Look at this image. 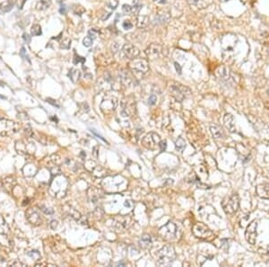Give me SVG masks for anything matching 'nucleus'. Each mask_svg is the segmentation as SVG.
Masks as SVG:
<instances>
[{"label": "nucleus", "mask_w": 269, "mask_h": 267, "mask_svg": "<svg viewBox=\"0 0 269 267\" xmlns=\"http://www.w3.org/2000/svg\"><path fill=\"white\" fill-rule=\"evenodd\" d=\"M175 259V251L172 247L165 246L158 253L157 265L161 266H168Z\"/></svg>", "instance_id": "nucleus-1"}, {"label": "nucleus", "mask_w": 269, "mask_h": 267, "mask_svg": "<svg viewBox=\"0 0 269 267\" xmlns=\"http://www.w3.org/2000/svg\"><path fill=\"white\" fill-rule=\"evenodd\" d=\"M222 207L223 210L228 214H234L237 212L240 207V199L237 194H232L230 196L224 197L222 202Z\"/></svg>", "instance_id": "nucleus-2"}, {"label": "nucleus", "mask_w": 269, "mask_h": 267, "mask_svg": "<svg viewBox=\"0 0 269 267\" xmlns=\"http://www.w3.org/2000/svg\"><path fill=\"white\" fill-rule=\"evenodd\" d=\"M20 130V124L14 121L7 119H0V135L3 137H10Z\"/></svg>", "instance_id": "nucleus-3"}, {"label": "nucleus", "mask_w": 269, "mask_h": 267, "mask_svg": "<svg viewBox=\"0 0 269 267\" xmlns=\"http://www.w3.org/2000/svg\"><path fill=\"white\" fill-rule=\"evenodd\" d=\"M237 43H238V38L236 35L231 34V33L223 35L221 40V45L223 51V54L227 53L229 55L233 53Z\"/></svg>", "instance_id": "nucleus-4"}, {"label": "nucleus", "mask_w": 269, "mask_h": 267, "mask_svg": "<svg viewBox=\"0 0 269 267\" xmlns=\"http://www.w3.org/2000/svg\"><path fill=\"white\" fill-rule=\"evenodd\" d=\"M129 67L136 77L143 76L149 70L148 62L144 59H136L135 58L134 60H132V61L129 64Z\"/></svg>", "instance_id": "nucleus-5"}, {"label": "nucleus", "mask_w": 269, "mask_h": 267, "mask_svg": "<svg viewBox=\"0 0 269 267\" xmlns=\"http://www.w3.org/2000/svg\"><path fill=\"white\" fill-rule=\"evenodd\" d=\"M117 105H118V99L115 96L108 95L105 98H103L101 104V110L103 112V113L109 114L115 111Z\"/></svg>", "instance_id": "nucleus-6"}, {"label": "nucleus", "mask_w": 269, "mask_h": 267, "mask_svg": "<svg viewBox=\"0 0 269 267\" xmlns=\"http://www.w3.org/2000/svg\"><path fill=\"white\" fill-rule=\"evenodd\" d=\"M193 234L198 238H202V239H206L210 237L213 236V232L212 230L204 223L198 222L196 223L193 227Z\"/></svg>", "instance_id": "nucleus-7"}, {"label": "nucleus", "mask_w": 269, "mask_h": 267, "mask_svg": "<svg viewBox=\"0 0 269 267\" xmlns=\"http://www.w3.org/2000/svg\"><path fill=\"white\" fill-rule=\"evenodd\" d=\"M257 229H258V221L255 219L252 222L249 224V226L246 228L245 231V238L248 243L250 245H255L256 244V239H257Z\"/></svg>", "instance_id": "nucleus-8"}, {"label": "nucleus", "mask_w": 269, "mask_h": 267, "mask_svg": "<svg viewBox=\"0 0 269 267\" xmlns=\"http://www.w3.org/2000/svg\"><path fill=\"white\" fill-rule=\"evenodd\" d=\"M159 233L161 237L164 239L174 238L177 234V226L173 222H169L160 228Z\"/></svg>", "instance_id": "nucleus-9"}, {"label": "nucleus", "mask_w": 269, "mask_h": 267, "mask_svg": "<svg viewBox=\"0 0 269 267\" xmlns=\"http://www.w3.org/2000/svg\"><path fill=\"white\" fill-rule=\"evenodd\" d=\"M160 142H161V138H160L159 135L156 133H153V132L148 133L142 140V144L145 147H147L149 149H152V150L155 149L159 146Z\"/></svg>", "instance_id": "nucleus-10"}, {"label": "nucleus", "mask_w": 269, "mask_h": 267, "mask_svg": "<svg viewBox=\"0 0 269 267\" xmlns=\"http://www.w3.org/2000/svg\"><path fill=\"white\" fill-rule=\"evenodd\" d=\"M163 47L157 43H152L145 51L147 57L151 60H155L163 55Z\"/></svg>", "instance_id": "nucleus-11"}, {"label": "nucleus", "mask_w": 269, "mask_h": 267, "mask_svg": "<svg viewBox=\"0 0 269 267\" xmlns=\"http://www.w3.org/2000/svg\"><path fill=\"white\" fill-rule=\"evenodd\" d=\"M122 51L125 54V56L130 60L135 59L140 53L139 50L135 46H134L133 44H129V43H127L123 46Z\"/></svg>", "instance_id": "nucleus-12"}, {"label": "nucleus", "mask_w": 269, "mask_h": 267, "mask_svg": "<svg viewBox=\"0 0 269 267\" xmlns=\"http://www.w3.org/2000/svg\"><path fill=\"white\" fill-rule=\"evenodd\" d=\"M187 89H188L187 87H184V86H182V85H181V87H180V86L172 85V86H171L170 91H171L172 96H173L176 100L181 102V101L184 99V97L186 96V92H185V90H187Z\"/></svg>", "instance_id": "nucleus-13"}, {"label": "nucleus", "mask_w": 269, "mask_h": 267, "mask_svg": "<svg viewBox=\"0 0 269 267\" xmlns=\"http://www.w3.org/2000/svg\"><path fill=\"white\" fill-rule=\"evenodd\" d=\"M215 74L219 78H221L223 81L228 82V80H230L231 78V70L226 66H219L215 70Z\"/></svg>", "instance_id": "nucleus-14"}, {"label": "nucleus", "mask_w": 269, "mask_h": 267, "mask_svg": "<svg viewBox=\"0 0 269 267\" xmlns=\"http://www.w3.org/2000/svg\"><path fill=\"white\" fill-rule=\"evenodd\" d=\"M26 217H27L28 220L33 225H39L41 221V218L40 213L36 210H34L33 208H31L26 212Z\"/></svg>", "instance_id": "nucleus-15"}, {"label": "nucleus", "mask_w": 269, "mask_h": 267, "mask_svg": "<svg viewBox=\"0 0 269 267\" xmlns=\"http://www.w3.org/2000/svg\"><path fill=\"white\" fill-rule=\"evenodd\" d=\"M122 107H123V112L125 113L126 115H130L134 112V107H135V103L134 100L130 98L124 99L122 102Z\"/></svg>", "instance_id": "nucleus-16"}, {"label": "nucleus", "mask_w": 269, "mask_h": 267, "mask_svg": "<svg viewBox=\"0 0 269 267\" xmlns=\"http://www.w3.org/2000/svg\"><path fill=\"white\" fill-rule=\"evenodd\" d=\"M257 194L262 199H269V184H261L257 186Z\"/></svg>", "instance_id": "nucleus-17"}, {"label": "nucleus", "mask_w": 269, "mask_h": 267, "mask_svg": "<svg viewBox=\"0 0 269 267\" xmlns=\"http://www.w3.org/2000/svg\"><path fill=\"white\" fill-rule=\"evenodd\" d=\"M129 217H120L116 219V228L119 229H126L131 226L132 223Z\"/></svg>", "instance_id": "nucleus-18"}, {"label": "nucleus", "mask_w": 269, "mask_h": 267, "mask_svg": "<svg viewBox=\"0 0 269 267\" xmlns=\"http://www.w3.org/2000/svg\"><path fill=\"white\" fill-rule=\"evenodd\" d=\"M223 122H224L225 127L229 130L230 132H235L236 128H235V123H234V117L231 114L226 113L224 115Z\"/></svg>", "instance_id": "nucleus-19"}, {"label": "nucleus", "mask_w": 269, "mask_h": 267, "mask_svg": "<svg viewBox=\"0 0 269 267\" xmlns=\"http://www.w3.org/2000/svg\"><path fill=\"white\" fill-rule=\"evenodd\" d=\"M187 2L193 7H196L198 9H204L211 5L213 0H187Z\"/></svg>", "instance_id": "nucleus-20"}, {"label": "nucleus", "mask_w": 269, "mask_h": 267, "mask_svg": "<svg viewBox=\"0 0 269 267\" xmlns=\"http://www.w3.org/2000/svg\"><path fill=\"white\" fill-rule=\"evenodd\" d=\"M170 18H171L170 14L166 11H162V12H160L159 14H156L153 22H154V23H157V24L158 23H161V24L162 23H166L169 22Z\"/></svg>", "instance_id": "nucleus-21"}, {"label": "nucleus", "mask_w": 269, "mask_h": 267, "mask_svg": "<svg viewBox=\"0 0 269 267\" xmlns=\"http://www.w3.org/2000/svg\"><path fill=\"white\" fill-rule=\"evenodd\" d=\"M139 246H140V247H142L144 249H150L153 246L151 236H149L147 234L143 235L139 240Z\"/></svg>", "instance_id": "nucleus-22"}, {"label": "nucleus", "mask_w": 269, "mask_h": 267, "mask_svg": "<svg viewBox=\"0 0 269 267\" xmlns=\"http://www.w3.org/2000/svg\"><path fill=\"white\" fill-rule=\"evenodd\" d=\"M210 132H211V133H212L213 137L214 138H221L224 136L222 130L218 125H211Z\"/></svg>", "instance_id": "nucleus-23"}, {"label": "nucleus", "mask_w": 269, "mask_h": 267, "mask_svg": "<svg viewBox=\"0 0 269 267\" xmlns=\"http://www.w3.org/2000/svg\"><path fill=\"white\" fill-rule=\"evenodd\" d=\"M51 5V0H39L36 5V8L40 11L46 10Z\"/></svg>", "instance_id": "nucleus-24"}, {"label": "nucleus", "mask_w": 269, "mask_h": 267, "mask_svg": "<svg viewBox=\"0 0 269 267\" xmlns=\"http://www.w3.org/2000/svg\"><path fill=\"white\" fill-rule=\"evenodd\" d=\"M70 79L73 81V82H77L79 79H80V76H81V73L78 69L76 68H71L70 71H69V74H68Z\"/></svg>", "instance_id": "nucleus-25"}, {"label": "nucleus", "mask_w": 269, "mask_h": 267, "mask_svg": "<svg viewBox=\"0 0 269 267\" xmlns=\"http://www.w3.org/2000/svg\"><path fill=\"white\" fill-rule=\"evenodd\" d=\"M149 23V17L146 15H140L137 18V26L139 28H144Z\"/></svg>", "instance_id": "nucleus-26"}, {"label": "nucleus", "mask_w": 269, "mask_h": 267, "mask_svg": "<svg viewBox=\"0 0 269 267\" xmlns=\"http://www.w3.org/2000/svg\"><path fill=\"white\" fill-rule=\"evenodd\" d=\"M175 146H176V148L178 149V151H182L186 147V142L182 138H179L175 142Z\"/></svg>", "instance_id": "nucleus-27"}, {"label": "nucleus", "mask_w": 269, "mask_h": 267, "mask_svg": "<svg viewBox=\"0 0 269 267\" xmlns=\"http://www.w3.org/2000/svg\"><path fill=\"white\" fill-rule=\"evenodd\" d=\"M31 32H32V34L33 36H40V35H41V33H42L41 27L39 24H34V25L32 27Z\"/></svg>", "instance_id": "nucleus-28"}, {"label": "nucleus", "mask_w": 269, "mask_h": 267, "mask_svg": "<svg viewBox=\"0 0 269 267\" xmlns=\"http://www.w3.org/2000/svg\"><path fill=\"white\" fill-rule=\"evenodd\" d=\"M8 230V226L6 225V222L5 219L0 216V234H5Z\"/></svg>", "instance_id": "nucleus-29"}, {"label": "nucleus", "mask_w": 269, "mask_h": 267, "mask_svg": "<svg viewBox=\"0 0 269 267\" xmlns=\"http://www.w3.org/2000/svg\"><path fill=\"white\" fill-rule=\"evenodd\" d=\"M133 6H132V13L134 14H137L142 7V4L140 3L139 0H134V3H133Z\"/></svg>", "instance_id": "nucleus-30"}, {"label": "nucleus", "mask_w": 269, "mask_h": 267, "mask_svg": "<svg viewBox=\"0 0 269 267\" xmlns=\"http://www.w3.org/2000/svg\"><path fill=\"white\" fill-rule=\"evenodd\" d=\"M70 46H71V40L69 38H65L60 43V48L63 49V50L70 49Z\"/></svg>", "instance_id": "nucleus-31"}, {"label": "nucleus", "mask_w": 269, "mask_h": 267, "mask_svg": "<svg viewBox=\"0 0 269 267\" xmlns=\"http://www.w3.org/2000/svg\"><path fill=\"white\" fill-rule=\"evenodd\" d=\"M92 41H93L92 38H91L90 36H86V37H84L83 40V46H85V47H90V46H92Z\"/></svg>", "instance_id": "nucleus-32"}, {"label": "nucleus", "mask_w": 269, "mask_h": 267, "mask_svg": "<svg viewBox=\"0 0 269 267\" xmlns=\"http://www.w3.org/2000/svg\"><path fill=\"white\" fill-rule=\"evenodd\" d=\"M122 12L126 14H128L130 13H132V6L129 5H123L122 6Z\"/></svg>", "instance_id": "nucleus-33"}, {"label": "nucleus", "mask_w": 269, "mask_h": 267, "mask_svg": "<svg viewBox=\"0 0 269 267\" xmlns=\"http://www.w3.org/2000/svg\"><path fill=\"white\" fill-rule=\"evenodd\" d=\"M118 0H110L109 1V3L107 4V5H108V7H110V9H112V10H114V9H116V7L118 6Z\"/></svg>", "instance_id": "nucleus-34"}, {"label": "nucleus", "mask_w": 269, "mask_h": 267, "mask_svg": "<svg viewBox=\"0 0 269 267\" xmlns=\"http://www.w3.org/2000/svg\"><path fill=\"white\" fill-rule=\"evenodd\" d=\"M122 26H123L124 29L128 30V29H131V28L133 27V24H132V23H131L130 21H125V22L123 23Z\"/></svg>", "instance_id": "nucleus-35"}, {"label": "nucleus", "mask_w": 269, "mask_h": 267, "mask_svg": "<svg viewBox=\"0 0 269 267\" xmlns=\"http://www.w3.org/2000/svg\"><path fill=\"white\" fill-rule=\"evenodd\" d=\"M156 101H157V97H156V95H152L149 97L148 103H149V104H151V105H153V104H156Z\"/></svg>", "instance_id": "nucleus-36"}, {"label": "nucleus", "mask_w": 269, "mask_h": 267, "mask_svg": "<svg viewBox=\"0 0 269 267\" xmlns=\"http://www.w3.org/2000/svg\"><path fill=\"white\" fill-rule=\"evenodd\" d=\"M97 33H98V32H97L96 30L92 29V30L89 31V36H90L91 38L94 39V38H96V36H97Z\"/></svg>", "instance_id": "nucleus-37"}, {"label": "nucleus", "mask_w": 269, "mask_h": 267, "mask_svg": "<svg viewBox=\"0 0 269 267\" xmlns=\"http://www.w3.org/2000/svg\"><path fill=\"white\" fill-rule=\"evenodd\" d=\"M159 146H160V147H161V150H162V151H164V150L166 149V147H167V145H166V141H165V140H163V141L161 140Z\"/></svg>", "instance_id": "nucleus-38"}, {"label": "nucleus", "mask_w": 269, "mask_h": 267, "mask_svg": "<svg viewBox=\"0 0 269 267\" xmlns=\"http://www.w3.org/2000/svg\"><path fill=\"white\" fill-rule=\"evenodd\" d=\"M20 55H21L22 57H23L24 59H28V55L26 54V51H25V48H24V47L22 48V50H21V51H20Z\"/></svg>", "instance_id": "nucleus-39"}, {"label": "nucleus", "mask_w": 269, "mask_h": 267, "mask_svg": "<svg viewBox=\"0 0 269 267\" xmlns=\"http://www.w3.org/2000/svg\"><path fill=\"white\" fill-rule=\"evenodd\" d=\"M111 50H112V51H113L114 53L117 52V51H119V45H118L117 42H114V43L111 45Z\"/></svg>", "instance_id": "nucleus-40"}, {"label": "nucleus", "mask_w": 269, "mask_h": 267, "mask_svg": "<svg viewBox=\"0 0 269 267\" xmlns=\"http://www.w3.org/2000/svg\"><path fill=\"white\" fill-rule=\"evenodd\" d=\"M23 40H24L27 43H29V42H31V36H30L29 34H27V33H24L23 36Z\"/></svg>", "instance_id": "nucleus-41"}, {"label": "nucleus", "mask_w": 269, "mask_h": 267, "mask_svg": "<svg viewBox=\"0 0 269 267\" xmlns=\"http://www.w3.org/2000/svg\"><path fill=\"white\" fill-rule=\"evenodd\" d=\"M25 3V0H17V5H18V8L22 9L23 5Z\"/></svg>", "instance_id": "nucleus-42"}, {"label": "nucleus", "mask_w": 269, "mask_h": 267, "mask_svg": "<svg viewBox=\"0 0 269 267\" xmlns=\"http://www.w3.org/2000/svg\"><path fill=\"white\" fill-rule=\"evenodd\" d=\"M59 12H60L62 14H67V7H66V5H63L60 7V9H59Z\"/></svg>", "instance_id": "nucleus-43"}, {"label": "nucleus", "mask_w": 269, "mask_h": 267, "mask_svg": "<svg viewBox=\"0 0 269 267\" xmlns=\"http://www.w3.org/2000/svg\"><path fill=\"white\" fill-rule=\"evenodd\" d=\"M153 1L155 2V3L161 4V5H165V4L168 2V0H153Z\"/></svg>", "instance_id": "nucleus-44"}, {"label": "nucleus", "mask_w": 269, "mask_h": 267, "mask_svg": "<svg viewBox=\"0 0 269 267\" xmlns=\"http://www.w3.org/2000/svg\"><path fill=\"white\" fill-rule=\"evenodd\" d=\"M81 60H84L83 58H82V57H79V56H75V58H74V64H76V63H78Z\"/></svg>", "instance_id": "nucleus-45"}, {"label": "nucleus", "mask_w": 269, "mask_h": 267, "mask_svg": "<svg viewBox=\"0 0 269 267\" xmlns=\"http://www.w3.org/2000/svg\"><path fill=\"white\" fill-rule=\"evenodd\" d=\"M175 67H176V70L179 72V74H180V73H181V68H180V65H179L177 62H175Z\"/></svg>", "instance_id": "nucleus-46"}, {"label": "nucleus", "mask_w": 269, "mask_h": 267, "mask_svg": "<svg viewBox=\"0 0 269 267\" xmlns=\"http://www.w3.org/2000/svg\"><path fill=\"white\" fill-rule=\"evenodd\" d=\"M268 94H269V88H268Z\"/></svg>", "instance_id": "nucleus-47"}, {"label": "nucleus", "mask_w": 269, "mask_h": 267, "mask_svg": "<svg viewBox=\"0 0 269 267\" xmlns=\"http://www.w3.org/2000/svg\"><path fill=\"white\" fill-rule=\"evenodd\" d=\"M268 53H269V51H268Z\"/></svg>", "instance_id": "nucleus-48"}]
</instances>
